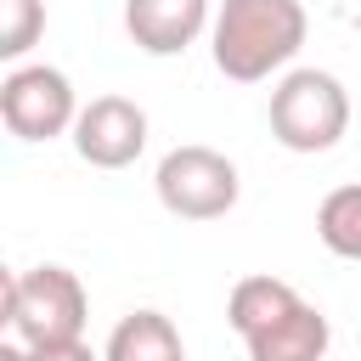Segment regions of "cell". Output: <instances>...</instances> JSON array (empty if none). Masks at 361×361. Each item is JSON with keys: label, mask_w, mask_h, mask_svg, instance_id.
<instances>
[{"label": "cell", "mask_w": 361, "mask_h": 361, "mask_svg": "<svg viewBox=\"0 0 361 361\" xmlns=\"http://www.w3.org/2000/svg\"><path fill=\"white\" fill-rule=\"evenodd\" d=\"M68 141L90 169H130L147 152V107L130 96H90Z\"/></svg>", "instance_id": "52a82bcc"}, {"label": "cell", "mask_w": 361, "mask_h": 361, "mask_svg": "<svg viewBox=\"0 0 361 361\" xmlns=\"http://www.w3.org/2000/svg\"><path fill=\"white\" fill-rule=\"evenodd\" d=\"M0 361H28V344H17V338H6V344H0Z\"/></svg>", "instance_id": "4fadbf2b"}, {"label": "cell", "mask_w": 361, "mask_h": 361, "mask_svg": "<svg viewBox=\"0 0 361 361\" xmlns=\"http://www.w3.org/2000/svg\"><path fill=\"white\" fill-rule=\"evenodd\" d=\"M0 118L28 147L73 135V124H79L73 79L62 68H51V62H17V68H6V79H0Z\"/></svg>", "instance_id": "8992f818"}, {"label": "cell", "mask_w": 361, "mask_h": 361, "mask_svg": "<svg viewBox=\"0 0 361 361\" xmlns=\"http://www.w3.org/2000/svg\"><path fill=\"white\" fill-rule=\"evenodd\" d=\"M310 34L299 0H220L209 28V56L231 85H259L282 73Z\"/></svg>", "instance_id": "7a4b0ae2"}, {"label": "cell", "mask_w": 361, "mask_h": 361, "mask_svg": "<svg viewBox=\"0 0 361 361\" xmlns=\"http://www.w3.org/2000/svg\"><path fill=\"white\" fill-rule=\"evenodd\" d=\"M214 28L209 0H124V34L147 56H180Z\"/></svg>", "instance_id": "ba28073f"}, {"label": "cell", "mask_w": 361, "mask_h": 361, "mask_svg": "<svg viewBox=\"0 0 361 361\" xmlns=\"http://www.w3.org/2000/svg\"><path fill=\"white\" fill-rule=\"evenodd\" d=\"M152 192L175 220H220V214L237 209L243 175H237V164L226 152H214L203 141H186V147H169L158 158Z\"/></svg>", "instance_id": "5b68a950"}, {"label": "cell", "mask_w": 361, "mask_h": 361, "mask_svg": "<svg viewBox=\"0 0 361 361\" xmlns=\"http://www.w3.org/2000/svg\"><path fill=\"white\" fill-rule=\"evenodd\" d=\"M28 361H102V350H90L85 338H68V344H34Z\"/></svg>", "instance_id": "7c38bea8"}, {"label": "cell", "mask_w": 361, "mask_h": 361, "mask_svg": "<svg viewBox=\"0 0 361 361\" xmlns=\"http://www.w3.org/2000/svg\"><path fill=\"white\" fill-rule=\"evenodd\" d=\"M90 293L68 265H28L6 276V327L17 344H68L85 338Z\"/></svg>", "instance_id": "277c9868"}, {"label": "cell", "mask_w": 361, "mask_h": 361, "mask_svg": "<svg viewBox=\"0 0 361 361\" xmlns=\"http://www.w3.org/2000/svg\"><path fill=\"white\" fill-rule=\"evenodd\" d=\"M226 322L243 338L248 361H322L333 344L322 305H310L293 282H282L271 271L243 276L226 293Z\"/></svg>", "instance_id": "6da1fadb"}, {"label": "cell", "mask_w": 361, "mask_h": 361, "mask_svg": "<svg viewBox=\"0 0 361 361\" xmlns=\"http://www.w3.org/2000/svg\"><path fill=\"white\" fill-rule=\"evenodd\" d=\"M102 361H186V344L164 310H130L107 333Z\"/></svg>", "instance_id": "9c48e42d"}, {"label": "cell", "mask_w": 361, "mask_h": 361, "mask_svg": "<svg viewBox=\"0 0 361 361\" xmlns=\"http://www.w3.org/2000/svg\"><path fill=\"white\" fill-rule=\"evenodd\" d=\"M45 34V0H0V56L17 68Z\"/></svg>", "instance_id": "8fae6325"}, {"label": "cell", "mask_w": 361, "mask_h": 361, "mask_svg": "<svg viewBox=\"0 0 361 361\" xmlns=\"http://www.w3.org/2000/svg\"><path fill=\"white\" fill-rule=\"evenodd\" d=\"M316 237H322L327 254L361 259V180L333 186V192L316 203Z\"/></svg>", "instance_id": "30bf717a"}, {"label": "cell", "mask_w": 361, "mask_h": 361, "mask_svg": "<svg viewBox=\"0 0 361 361\" xmlns=\"http://www.w3.org/2000/svg\"><path fill=\"white\" fill-rule=\"evenodd\" d=\"M350 130V90L327 68H288L271 85V135L288 152H333Z\"/></svg>", "instance_id": "3957f363"}]
</instances>
